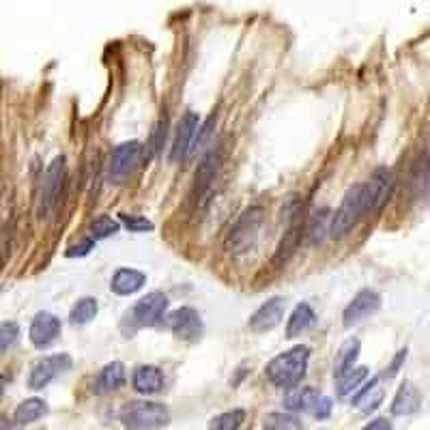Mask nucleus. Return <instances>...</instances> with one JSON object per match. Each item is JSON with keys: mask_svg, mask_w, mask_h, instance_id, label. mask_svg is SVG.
Segmentation results:
<instances>
[{"mask_svg": "<svg viewBox=\"0 0 430 430\" xmlns=\"http://www.w3.org/2000/svg\"><path fill=\"white\" fill-rule=\"evenodd\" d=\"M308 361H310V347L299 344V347H293L291 351L274 357L272 361L267 364L265 374L276 388L293 390V388H297L301 383V379L306 376Z\"/></svg>", "mask_w": 430, "mask_h": 430, "instance_id": "obj_1", "label": "nucleus"}, {"mask_svg": "<svg viewBox=\"0 0 430 430\" xmlns=\"http://www.w3.org/2000/svg\"><path fill=\"white\" fill-rule=\"evenodd\" d=\"M91 248H93V239H86L80 248H69V250H67V256H84V254L91 252Z\"/></svg>", "mask_w": 430, "mask_h": 430, "instance_id": "obj_38", "label": "nucleus"}, {"mask_svg": "<svg viewBox=\"0 0 430 430\" xmlns=\"http://www.w3.org/2000/svg\"><path fill=\"white\" fill-rule=\"evenodd\" d=\"M99 312V303L95 297H82L69 312V320L74 325H88V322L97 316Z\"/></svg>", "mask_w": 430, "mask_h": 430, "instance_id": "obj_26", "label": "nucleus"}, {"mask_svg": "<svg viewBox=\"0 0 430 430\" xmlns=\"http://www.w3.org/2000/svg\"><path fill=\"white\" fill-rule=\"evenodd\" d=\"M262 430H301V422L291 413H269L262 422Z\"/></svg>", "mask_w": 430, "mask_h": 430, "instance_id": "obj_29", "label": "nucleus"}, {"mask_svg": "<svg viewBox=\"0 0 430 430\" xmlns=\"http://www.w3.org/2000/svg\"><path fill=\"white\" fill-rule=\"evenodd\" d=\"M7 381H9V376L0 372V396L5 394V388H7Z\"/></svg>", "mask_w": 430, "mask_h": 430, "instance_id": "obj_41", "label": "nucleus"}, {"mask_svg": "<svg viewBox=\"0 0 430 430\" xmlns=\"http://www.w3.org/2000/svg\"><path fill=\"white\" fill-rule=\"evenodd\" d=\"M121 228V224L117 220H112L110 215H97V218L91 222L88 231H91V239L93 241H101V239H108L117 235Z\"/></svg>", "mask_w": 430, "mask_h": 430, "instance_id": "obj_27", "label": "nucleus"}, {"mask_svg": "<svg viewBox=\"0 0 430 430\" xmlns=\"http://www.w3.org/2000/svg\"><path fill=\"white\" fill-rule=\"evenodd\" d=\"M146 284V276L138 269H129V267H121L117 269V274L112 276V282H110V289L117 293V295H134L138 293L142 286Z\"/></svg>", "mask_w": 430, "mask_h": 430, "instance_id": "obj_18", "label": "nucleus"}, {"mask_svg": "<svg viewBox=\"0 0 430 430\" xmlns=\"http://www.w3.org/2000/svg\"><path fill=\"white\" fill-rule=\"evenodd\" d=\"M379 308H381V297L376 295L374 291H359L355 297H353V301L344 308V312H342V322H344V327H353V325H357V322H361L364 318H368V316H372L374 312H379Z\"/></svg>", "mask_w": 430, "mask_h": 430, "instance_id": "obj_14", "label": "nucleus"}, {"mask_svg": "<svg viewBox=\"0 0 430 430\" xmlns=\"http://www.w3.org/2000/svg\"><path fill=\"white\" fill-rule=\"evenodd\" d=\"M74 366L71 357L67 353H59V355H47L41 357L39 361H35V366L30 368L28 374V388L30 390H43L47 388L57 376H61L63 372H67Z\"/></svg>", "mask_w": 430, "mask_h": 430, "instance_id": "obj_8", "label": "nucleus"}, {"mask_svg": "<svg viewBox=\"0 0 430 430\" xmlns=\"http://www.w3.org/2000/svg\"><path fill=\"white\" fill-rule=\"evenodd\" d=\"M361 430H392V422L388 417H376L368 426H364Z\"/></svg>", "mask_w": 430, "mask_h": 430, "instance_id": "obj_36", "label": "nucleus"}, {"mask_svg": "<svg viewBox=\"0 0 430 430\" xmlns=\"http://www.w3.org/2000/svg\"><path fill=\"white\" fill-rule=\"evenodd\" d=\"M142 159L144 146L138 140L119 144L112 151L110 161H108V179H110V183H125L142 166Z\"/></svg>", "mask_w": 430, "mask_h": 430, "instance_id": "obj_5", "label": "nucleus"}, {"mask_svg": "<svg viewBox=\"0 0 430 430\" xmlns=\"http://www.w3.org/2000/svg\"><path fill=\"white\" fill-rule=\"evenodd\" d=\"M121 422L127 430H159L170 424V411L161 402L134 400L121 409Z\"/></svg>", "mask_w": 430, "mask_h": 430, "instance_id": "obj_3", "label": "nucleus"}, {"mask_svg": "<svg viewBox=\"0 0 430 430\" xmlns=\"http://www.w3.org/2000/svg\"><path fill=\"white\" fill-rule=\"evenodd\" d=\"M330 209H320L318 213H314V218L310 220V226H308V235H310V243H320L325 239V233H330Z\"/></svg>", "mask_w": 430, "mask_h": 430, "instance_id": "obj_28", "label": "nucleus"}, {"mask_svg": "<svg viewBox=\"0 0 430 430\" xmlns=\"http://www.w3.org/2000/svg\"><path fill=\"white\" fill-rule=\"evenodd\" d=\"M166 308H168V297L164 293H161V291L146 293L125 314V322H129V325H132V332L140 330V327H153V325H157V322L161 320Z\"/></svg>", "mask_w": 430, "mask_h": 430, "instance_id": "obj_6", "label": "nucleus"}, {"mask_svg": "<svg viewBox=\"0 0 430 430\" xmlns=\"http://www.w3.org/2000/svg\"><path fill=\"white\" fill-rule=\"evenodd\" d=\"M368 379V368H351L342 376H338V396L347 398Z\"/></svg>", "mask_w": 430, "mask_h": 430, "instance_id": "obj_25", "label": "nucleus"}, {"mask_svg": "<svg viewBox=\"0 0 430 430\" xmlns=\"http://www.w3.org/2000/svg\"><path fill=\"white\" fill-rule=\"evenodd\" d=\"M0 430H20V424H13L9 419H0Z\"/></svg>", "mask_w": 430, "mask_h": 430, "instance_id": "obj_39", "label": "nucleus"}, {"mask_svg": "<svg viewBox=\"0 0 430 430\" xmlns=\"http://www.w3.org/2000/svg\"><path fill=\"white\" fill-rule=\"evenodd\" d=\"M284 310H286V299L284 297H272L250 316V330L256 334L272 332L274 327H278L282 322Z\"/></svg>", "mask_w": 430, "mask_h": 430, "instance_id": "obj_12", "label": "nucleus"}, {"mask_svg": "<svg viewBox=\"0 0 430 430\" xmlns=\"http://www.w3.org/2000/svg\"><path fill=\"white\" fill-rule=\"evenodd\" d=\"M132 385L138 394L151 396L164 388V374L157 366H138L132 376Z\"/></svg>", "mask_w": 430, "mask_h": 430, "instance_id": "obj_17", "label": "nucleus"}, {"mask_svg": "<svg viewBox=\"0 0 430 430\" xmlns=\"http://www.w3.org/2000/svg\"><path fill=\"white\" fill-rule=\"evenodd\" d=\"M312 415L316 417V419H327L330 415H332V398H327V396H318V400H316V405H314V409H312Z\"/></svg>", "mask_w": 430, "mask_h": 430, "instance_id": "obj_34", "label": "nucleus"}, {"mask_svg": "<svg viewBox=\"0 0 430 430\" xmlns=\"http://www.w3.org/2000/svg\"><path fill=\"white\" fill-rule=\"evenodd\" d=\"M405 359H407V349H402V351H400V353L396 355V359L392 361V366H390V368L385 370V376H388V379H392V376H394V374L398 372V368H400V364H402Z\"/></svg>", "mask_w": 430, "mask_h": 430, "instance_id": "obj_37", "label": "nucleus"}, {"mask_svg": "<svg viewBox=\"0 0 430 430\" xmlns=\"http://www.w3.org/2000/svg\"><path fill=\"white\" fill-rule=\"evenodd\" d=\"M419 407H422V394H419V390L413 383H409V381L402 383L398 388L394 400H392V413L405 417V415L415 413Z\"/></svg>", "mask_w": 430, "mask_h": 430, "instance_id": "obj_19", "label": "nucleus"}, {"mask_svg": "<svg viewBox=\"0 0 430 430\" xmlns=\"http://www.w3.org/2000/svg\"><path fill=\"white\" fill-rule=\"evenodd\" d=\"M67 179V166H65V157H57L47 166L45 175H43V183H41V196H39V215L41 218H47L50 213H54L63 192Z\"/></svg>", "mask_w": 430, "mask_h": 430, "instance_id": "obj_7", "label": "nucleus"}, {"mask_svg": "<svg viewBox=\"0 0 430 430\" xmlns=\"http://www.w3.org/2000/svg\"><path fill=\"white\" fill-rule=\"evenodd\" d=\"M366 213H368V190H366V183H357V185L349 187L338 211L332 215L330 235L334 239L347 237L359 224V220Z\"/></svg>", "mask_w": 430, "mask_h": 430, "instance_id": "obj_2", "label": "nucleus"}, {"mask_svg": "<svg viewBox=\"0 0 430 430\" xmlns=\"http://www.w3.org/2000/svg\"><path fill=\"white\" fill-rule=\"evenodd\" d=\"M121 222L132 233H149V231H153V222L142 218V215H136V213H121Z\"/></svg>", "mask_w": 430, "mask_h": 430, "instance_id": "obj_33", "label": "nucleus"}, {"mask_svg": "<svg viewBox=\"0 0 430 430\" xmlns=\"http://www.w3.org/2000/svg\"><path fill=\"white\" fill-rule=\"evenodd\" d=\"M45 413H47V405H45L41 398H28V400H24V402L18 405L13 417H16V424L24 426V424L37 422V419L43 417Z\"/></svg>", "mask_w": 430, "mask_h": 430, "instance_id": "obj_23", "label": "nucleus"}, {"mask_svg": "<svg viewBox=\"0 0 430 430\" xmlns=\"http://www.w3.org/2000/svg\"><path fill=\"white\" fill-rule=\"evenodd\" d=\"M166 325L170 327V332L185 342H196L202 336V320L200 314L194 308H179L175 312L168 314Z\"/></svg>", "mask_w": 430, "mask_h": 430, "instance_id": "obj_10", "label": "nucleus"}, {"mask_svg": "<svg viewBox=\"0 0 430 430\" xmlns=\"http://www.w3.org/2000/svg\"><path fill=\"white\" fill-rule=\"evenodd\" d=\"M222 159H224V151H222V144H218L215 149H211L204 159H202V164L198 166L196 170V179H194V190H192V200L198 204L204 194L209 192L211 183L215 181V175H218L220 166H222Z\"/></svg>", "mask_w": 430, "mask_h": 430, "instance_id": "obj_9", "label": "nucleus"}, {"mask_svg": "<svg viewBox=\"0 0 430 430\" xmlns=\"http://www.w3.org/2000/svg\"><path fill=\"white\" fill-rule=\"evenodd\" d=\"M318 392L314 388H301V390H293L289 396H286V407L291 411H297V413H312L316 400H318Z\"/></svg>", "mask_w": 430, "mask_h": 430, "instance_id": "obj_22", "label": "nucleus"}, {"mask_svg": "<svg viewBox=\"0 0 430 430\" xmlns=\"http://www.w3.org/2000/svg\"><path fill=\"white\" fill-rule=\"evenodd\" d=\"M18 340H20V327H18V322H13V320L0 322V355H3L5 351H9L11 347H16Z\"/></svg>", "mask_w": 430, "mask_h": 430, "instance_id": "obj_32", "label": "nucleus"}, {"mask_svg": "<svg viewBox=\"0 0 430 430\" xmlns=\"http://www.w3.org/2000/svg\"><path fill=\"white\" fill-rule=\"evenodd\" d=\"M61 330H63V325H61L59 316H54L50 312H39L30 322L28 338L35 349H47L59 340Z\"/></svg>", "mask_w": 430, "mask_h": 430, "instance_id": "obj_11", "label": "nucleus"}, {"mask_svg": "<svg viewBox=\"0 0 430 430\" xmlns=\"http://www.w3.org/2000/svg\"><path fill=\"white\" fill-rule=\"evenodd\" d=\"M357 355H359V340H357V338H349V340L340 347V351H338V355H336V364H334V376H336V379H338V376H342L347 370L353 368Z\"/></svg>", "mask_w": 430, "mask_h": 430, "instance_id": "obj_24", "label": "nucleus"}, {"mask_svg": "<svg viewBox=\"0 0 430 430\" xmlns=\"http://www.w3.org/2000/svg\"><path fill=\"white\" fill-rule=\"evenodd\" d=\"M243 419H245V411L233 409V411L215 415L211 419V424H209V430H239V426L243 424Z\"/></svg>", "mask_w": 430, "mask_h": 430, "instance_id": "obj_30", "label": "nucleus"}, {"mask_svg": "<svg viewBox=\"0 0 430 430\" xmlns=\"http://www.w3.org/2000/svg\"><path fill=\"white\" fill-rule=\"evenodd\" d=\"M7 239L0 235V267H3V262H5V254H7Z\"/></svg>", "mask_w": 430, "mask_h": 430, "instance_id": "obj_40", "label": "nucleus"}, {"mask_svg": "<svg viewBox=\"0 0 430 430\" xmlns=\"http://www.w3.org/2000/svg\"><path fill=\"white\" fill-rule=\"evenodd\" d=\"M366 190H368V213H376L392 196L394 173L390 168H376L372 177L366 181Z\"/></svg>", "mask_w": 430, "mask_h": 430, "instance_id": "obj_13", "label": "nucleus"}, {"mask_svg": "<svg viewBox=\"0 0 430 430\" xmlns=\"http://www.w3.org/2000/svg\"><path fill=\"white\" fill-rule=\"evenodd\" d=\"M125 379H127L125 366H123L121 361H112V364H108V366L97 374L95 385H93V392H95L97 396L112 394V392H117L119 388L125 385Z\"/></svg>", "mask_w": 430, "mask_h": 430, "instance_id": "obj_16", "label": "nucleus"}, {"mask_svg": "<svg viewBox=\"0 0 430 430\" xmlns=\"http://www.w3.org/2000/svg\"><path fill=\"white\" fill-rule=\"evenodd\" d=\"M164 140H166V119L155 127V134H153V151H155V153L161 149Z\"/></svg>", "mask_w": 430, "mask_h": 430, "instance_id": "obj_35", "label": "nucleus"}, {"mask_svg": "<svg viewBox=\"0 0 430 430\" xmlns=\"http://www.w3.org/2000/svg\"><path fill=\"white\" fill-rule=\"evenodd\" d=\"M314 322H316V314H314V310L308 306V303H299L295 310H293V314H291V318H289V322H286V338H299L301 334H306L310 327H314Z\"/></svg>", "mask_w": 430, "mask_h": 430, "instance_id": "obj_20", "label": "nucleus"}, {"mask_svg": "<svg viewBox=\"0 0 430 430\" xmlns=\"http://www.w3.org/2000/svg\"><path fill=\"white\" fill-rule=\"evenodd\" d=\"M200 121H198V115L196 112H185L177 125V134H175V142H173V151H170V161L173 164H179L187 157V151H190V144L194 140V134L198 129Z\"/></svg>", "mask_w": 430, "mask_h": 430, "instance_id": "obj_15", "label": "nucleus"}, {"mask_svg": "<svg viewBox=\"0 0 430 430\" xmlns=\"http://www.w3.org/2000/svg\"><path fill=\"white\" fill-rule=\"evenodd\" d=\"M262 220L265 211L260 207H250L248 211H243L226 237V250L231 254H248L250 250H254Z\"/></svg>", "mask_w": 430, "mask_h": 430, "instance_id": "obj_4", "label": "nucleus"}, {"mask_svg": "<svg viewBox=\"0 0 430 430\" xmlns=\"http://www.w3.org/2000/svg\"><path fill=\"white\" fill-rule=\"evenodd\" d=\"M383 400V388H381V376H372L368 381V385L353 398V407L364 411V413H370L374 411L376 407L381 405Z\"/></svg>", "mask_w": 430, "mask_h": 430, "instance_id": "obj_21", "label": "nucleus"}, {"mask_svg": "<svg viewBox=\"0 0 430 430\" xmlns=\"http://www.w3.org/2000/svg\"><path fill=\"white\" fill-rule=\"evenodd\" d=\"M213 127H215V117H209L202 125H198V129H196V134H194V140H192V144H190L187 157H196V155L207 146V142L211 140Z\"/></svg>", "mask_w": 430, "mask_h": 430, "instance_id": "obj_31", "label": "nucleus"}]
</instances>
